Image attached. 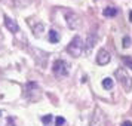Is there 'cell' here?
Masks as SVG:
<instances>
[{
  "label": "cell",
  "mask_w": 132,
  "mask_h": 126,
  "mask_svg": "<svg viewBox=\"0 0 132 126\" xmlns=\"http://www.w3.org/2000/svg\"><path fill=\"white\" fill-rule=\"evenodd\" d=\"M129 21H131V22H132V12L129 13Z\"/></svg>",
  "instance_id": "cell-19"
},
{
  "label": "cell",
  "mask_w": 132,
  "mask_h": 126,
  "mask_svg": "<svg viewBox=\"0 0 132 126\" xmlns=\"http://www.w3.org/2000/svg\"><path fill=\"white\" fill-rule=\"evenodd\" d=\"M95 42H96V34L94 33V31H92V33L89 34V40H88V45H86V52H88V54H90V49H92V46H95V45H94Z\"/></svg>",
  "instance_id": "cell-9"
},
{
  "label": "cell",
  "mask_w": 132,
  "mask_h": 126,
  "mask_svg": "<svg viewBox=\"0 0 132 126\" xmlns=\"http://www.w3.org/2000/svg\"><path fill=\"white\" fill-rule=\"evenodd\" d=\"M104 123H105V119H104V116H102V111L100 110V108H96L95 114L92 116L90 125L92 126H104Z\"/></svg>",
  "instance_id": "cell-7"
},
{
  "label": "cell",
  "mask_w": 132,
  "mask_h": 126,
  "mask_svg": "<svg viewBox=\"0 0 132 126\" xmlns=\"http://www.w3.org/2000/svg\"><path fill=\"white\" fill-rule=\"evenodd\" d=\"M42 122L45 126H49L51 122H52V114H46V116H42Z\"/></svg>",
  "instance_id": "cell-13"
},
{
  "label": "cell",
  "mask_w": 132,
  "mask_h": 126,
  "mask_svg": "<svg viewBox=\"0 0 132 126\" xmlns=\"http://www.w3.org/2000/svg\"><path fill=\"white\" fill-rule=\"evenodd\" d=\"M102 15L104 16H107V18H113V16H116L117 15V9L116 7H105L104 11H102Z\"/></svg>",
  "instance_id": "cell-10"
},
{
  "label": "cell",
  "mask_w": 132,
  "mask_h": 126,
  "mask_svg": "<svg viewBox=\"0 0 132 126\" xmlns=\"http://www.w3.org/2000/svg\"><path fill=\"white\" fill-rule=\"evenodd\" d=\"M68 64H67L64 60H56L52 65V70H54V74L58 76V77H64L68 74Z\"/></svg>",
  "instance_id": "cell-3"
},
{
  "label": "cell",
  "mask_w": 132,
  "mask_h": 126,
  "mask_svg": "<svg viewBox=\"0 0 132 126\" xmlns=\"http://www.w3.org/2000/svg\"><path fill=\"white\" fill-rule=\"evenodd\" d=\"M25 98L31 102H36L39 101L40 98H42V89H40V86L34 82H28V83L25 85V92H24Z\"/></svg>",
  "instance_id": "cell-1"
},
{
  "label": "cell",
  "mask_w": 132,
  "mask_h": 126,
  "mask_svg": "<svg viewBox=\"0 0 132 126\" xmlns=\"http://www.w3.org/2000/svg\"><path fill=\"white\" fill-rule=\"evenodd\" d=\"M48 37H49V42H51V43H58V42H60V34H58L55 30L49 31Z\"/></svg>",
  "instance_id": "cell-11"
},
{
  "label": "cell",
  "mask_w": 132,
  "mask_h": 126,
  "mask_svg": "<svg viewBox=\"0 0 132 126\" xmlns=\"http://www.w3.org/2000/svg\"><path fill=\"white\" fill-rule=\"evenodd\" d=\"M83 48H85V43L82 42V39H80V36H74L73 37V40L70 42V45L67 46V51L70 52V55L71 56H80L82 55V52H83Z\"/></svg>",
  "instance_id": "cell-2"
},
{
  "label": "cell",
  "mask_w": 132,
  "mask_h": 126,
  "mask_svg": "<svg viewBox=\"0 0 132 126\" xmlns=\"http://www.w3.org/2000/svg\"><path fill=\"white\" fill-rule=\"evenodd\" d=\"M5 24H6V28L11 31V33H16V31H18V24H16L12 18H9L7 15H5Z\"/></svg>",
  "instance_id": "cell-8"
},
{
  "label": "cell",
  "mask_w": 132,
  "mask_h": 126,
  "mask_svg": "<svg viewBox=\"0 0 132 126\" xmlns=\"http://www.w3.org/2000/svg\"><path fill=\"white\" fill-rule=\"evenodd\" d=\"M33 31L36 33L37 37H40V36H42V33H43V24H37L36 27L33 28Z\"/></svg>",
  "instance_id": "cell-14"
},
{
  "label": "cell",
  "mask_w": 132,
  "mask_h": 126,
  "mask_svg": "<svg viewBox=\"0 0 132 126\" xmlns=\"http://www.w3.org/2000/svg\"><path fill=\"white\" fill-rule=\"evenodd\" d=\"M113 85H114V80L111 77H105L104 80H102V86H104L105 89H111Z\"/></svg>",
  "instance_id": "cell-12"
},
{
  "label": "cell",
  "mask_w": 132,
  "mask_h": 126,
  "mask_svg": "<svg viewBox=\"0 0 132 126\" xmlns=\"http://www.w3.org/2000/svg\"><path fill=\"white\" fill-rule=\"evenodd\" d=\"M64 123H65V119L61 117V116H58V117L55 119V126H62Z\"/></svg>",
  "instance_id": "cell-17"
},
{
  "label": "cell",
  "mask_w": 132,
  "mask_h": 126,
  "mask_svg": "<svg viewBox=\"0 0 132 126\" xmlns=\"http://www.w3.org/2000/svg\"><path fill=\"white\" fill-rule=\"evenodd\" d=\"M116 76H117V79L120 80V83L123 85V88H125L126 90H129L132 88V79L128 77V74H126L125 70H119V71H116Z\"/></svg>",
  "instance_id": "cell-5"
},
{
  "label": "cell",
  "mask_w": 132,
  "mask_h": 126,
  "mask_svg": "<svg viewBox=\"0 0 132 126\" xmlns=\"http://www.w3.org/2000/svg\"><path fill=\"white\" fill-rule=\"evenodd\" d=\"M122 46H123V48H129V46H131V37H129V36H125V37H123Z\"/></svg>",
  "instance_id": "cell-16"
},
{
  "label": "cell",
  "mask_w": 132,
  "mask_h": 126,
  "mask_svg": "<svg viewBox=\"0 0 132 126\" xmlns=\"http://www.w3.org/2000/svg\"><path fill=\"white\" fill-rule=\"evenodd\" d=\"M122 60H123V64H125L126 67H129V68L132 70V56H123Z\"/></svg>",
  "instance_id": "cell-15"
},
{
  "label": "cell",
  "mask_w": 132,
  "mask_h": 126,
  "mask_svg": "<svg viewBox=\"0 0 132 126\" xmlns=\"http://www.w3.org/2000/svg\"><path fill=\"white\" fill-rule=\"evenodd\" d=\"M120 126H132V122H131V120H125Z\"/></svg>",
  "instance_id": "cell-18"
},
{
  "label": "cell",
  "mask_w": 132,
  "mask_h": 126,
  "mask_svg": "<svg viewBox=\"0 0 132 126\" xmlns=\"http://www.w3.org/2000/svg\"><path fill=\"white\" fill-rule=\"evenodd\" d=\"M110 61H111V56H110V54H108V51L100 49V52H98V55H96V62H98L100 65H105V64H108Z\"/></svg>",
  "instance_id": "cell-6"
},
{
  "label": "cell",
  "mask_w": 132,
  "mask_h": 126,
  "mask_svg": "<svg viewBox=\"0 0 132 126\" xmlns=\"http://www.w3.org/2000/svg\"><path fill=\"white\" fill-rule=\"evenodd\" d=\"M65 19H67V24L71 30H77L80 24H82V19L79 15H76L74 12H67L65 13Z\"/></svg>",
  "instance_id": "cell-4"
},
{
  "label": "cell",
  "mask_w": 132,
  "mask_h": 126,
  "mask_svg": "<svg viewBox=\"0 0 132 126\" xmlns=\"http://www.w3.org/2000/svg\"><path fill=\"white\" fill-rule=\"evenodd\" d=\"M0 116H2V111H0Z\"/></svg>",
  "instance_id": "cell-20"
}]
</instances>
